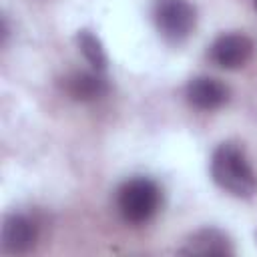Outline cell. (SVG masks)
I'll list each match as a JSON object with an SVG mask.
<instances>
[{
    "instance_id": "obj_7",
    "label": "cell",
    "mask_w": 257,
    "mask_h": 257,
    "mask_svg": "<svg viewBox=\"0 0 257 257\" xmlns=\"http://www.w3.org/2000/svg\"><path fill=\"white\" fill-rule=\"evenodd\" d=\"M185 96L199 110H215L229 100V88L213 76H195L189 80Z\"/></svg>"
},
{
    "instance_id": "obj_3",
    "label": "cell",
    "mask_w": 257,
    "mask_h": 257,
    "mask_svg": "<svg viewBox=\"0 0 257 257\" xmlns=\"http://www.w3.org/2000/svg\"><path fill=\"white\" fill-rule=\"evenodd\" d=\"M153 20L169 44H183L195 30L197 10L189 0H155Z\"/></svg>"
},
{
    "instance_id": "obj_1",
    "label": "cell",
    "mask_w": 257,
    "mask_h": 257,
    "mask_svg": "<svg viewBox=\"0 0 257 257\" xmlns=\"http://www.w3.org/2000/svg\"><path fill=\"white\" fill-rule=\"evenodd\" d=\"M211 177L225 193L251 199L257 195V173L237 143H221L211 155Z\"/></svg>"
},
{
    "instance_id": "obj_8",
    "label": "cell",
    "mask_w": 257,
    "mask_h": 257,
    "mask_svg": "<svg viewBox=\"0 0 257 257\" xmlns=\"http://www.w3.org/2000/svg\"><path fill=\"white\" fill-rule=\"evenodd\" d=\"M62 88L72 100L90 102L108 92V82L102 76V72H98V70H92V72L78 70V72H70L68 76L62 78Z\"/></svg>"
},
{
    "instance_id": "obj_11",
    "label": "cell",
    "mask_w": 257,
    "mask_h": 257,
    "mask_svg": "<svg viewBox=\"0 0 257 257\" xmlns=\"http://www.w3.org/2000/svg\"><path fill=\"white\" fill-rule=\"evenodd\" d=\"M255 237H257V233H255Z\"/></svg>"
},
{
    "instance_id": "obj_6",
    "label": "cell",
    "mask_w": 257,
    "mask_h": 257,
    "mask_svg": "<svg viewBox=\"0 0 257 257\" xmlns=\"http://www.w3.org/2000/svg\"><path fill=\"white\" fill-rule=\"evenodd\" d=\"M181 255H203V257H225V255H235V245L231 237L217 227H203L191 233L185 241L183 247H179Z\"/></svg>"
},
{
    "instance_id": "obj_10",
    "label": "cell",
    "mask_w": 257,
    "mask_h": 257,
    "mask_svg": "<svg viewBox=\"0 0 257 257\" xmlns=\"http://www.w3.org/2000/svg\"><path fill=\"white\" fill-rule=\"evenodd\" d=\"M253 4H255V8H257V0H253Z\"/></svg>"
},
{
    "instance_id": "obj_5",
    "label": "cell",
    "mask_w": 257,
    "mask_h": 257,
    "mask_svg": "<svg viewBox=\"0 0 257 257\" xmlns=\"http://www.w3.org/2000/svg\"><path fill=\"white\" fill-rule=\"evenodd\" d=\"M2 249L12 255H22L34 249L38 241V225L24 213H10L2 223Z\"/></svg>"
},
{
    "instance_id": "obj_4",
    "label": "cell",
    "mask_w": 257,
    "mask_h": 257,
    "mask_svg": "<svg viewBox=\"0 0 257 257\" xmlns=\"http://www.w3.org/2000/svg\"><path fill=\"white\" fill-rule=\"evenodd\" d=\"M251 56H253V42L249 36L241 32L221 34L219 38H215V42L209 48V58L225 70L243 68Z\"/></svg>"
},
{
    "instance_id": "obj_2",
    "label": "cell",
    "mask_w": 257,
    "mask_h": 257,
    "mask_svg": "<svg viewBox=\"0 0 257 257\" xmlns=\"http://www.w3.org/2000/svg\"><path fill=\"white\" fill-rule=\"evenodd\" d=\"M161 189L149 177L124 181L116 191V207L126 223L141 225L151 221L161 209Z\"/></svg>"
},
{
    "instance_id": "obj_9",
    "label": "cell",
    "mask_w": 257,
    "mask_h": 257,
    "mask_svg": "<svg viewBox=\"0 0 257 257\" xmlns=\"http://www.w3.org/2000/svg\"><path fill=\"white\" fill-rule=\"evenodd\" d=\"M76 44H78V50L82 52L84 60L92 66V70H98V72H104L106 70V64H108V58H106V52L102 48V42L100 38L92 32V30H78L76 34Z\"/></svg>"
}]
</instances>
